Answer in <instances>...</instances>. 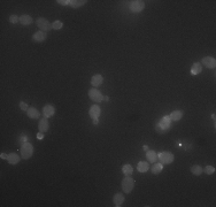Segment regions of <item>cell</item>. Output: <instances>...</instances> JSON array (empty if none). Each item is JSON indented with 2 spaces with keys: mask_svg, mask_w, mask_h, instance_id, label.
<instances>
[{
  "mask_svg": "<svg viewBox=\"0 0 216 207\" xmlns=\"http://www.w3.org/2000/svg\"><path fill=\"white\" fill-rule=\"evenodd\" d=\"M170 122H171V120H170L169 116H163V118L160 120L159 123H156L155 130L159 132V134H165L170 128Z\"/></svg>",
  "mask_w": 216,
  "mask_h": 207,
  "instance_id": "1",
  "label": "cell"
},
{
  "mask_svg": "<svg viewBox=\"0 0 216 207\" xmlns=\"http://www.w3.org/2000/svg\"><path fill=\"white\" fill-rule=\"evenodd\" d=\"M33 154V146L31 143H24L23 145L21 146V155H22V158L25 159V160H28L30 159Z\"/></svg>",
  "mask_w": 216,
  "mask_h": 207,
  "instance_id": "2",
  "label": "cell"
},
{
  "mask_svg": "<svg viewBox=\"0 0 216 207\" xmlns=\"http://www.w3.org/2000/svg\"><path fill=\"white\" fill-rule=\"evenodd\" d=\"M133 186H135V179L129 176H125L122 181V190L123 192L125 193H130L133 190Z\"/></svg>",
  "mask_w": 216,
  "mask_h": 207,
  "instance_id": "3",
  "label": "cell"
},
{
  "mask_svg": "<svg viewBox=\"0 0 216 207\" xmlns=\"http://www.w3.org/2000/svg\"><path fill=\"white\" fill-rule=\"evenodd\" d=\"M174 154L170 153V152H160L158 153V160L161 161V164H165V165H169L174 161Z\"/></svg>",
  "mask_w": 216,
  "mask_h": 207,
  "instance_id": "4",
  "label": "cell"
},
{
  "mask_svg": "<svg viewBox=\"0 0 216 207\" xmlns=\"http://www.w3.org/2000/svg\"><path fill=\"white\" fill-rule=\"evenodd\" d=\"M89 97L93 103H101L103 100V94L95 88L89 90Z\"/></svg>",
  "mask_w": 216,
  "mask_h": 207,
  "instance_id": "5",
  "label": "cell"
},
{
  "mask_svg": "<svg viewBox=\"0 0 216 207\" xmlns=\"http://www.w3.org/2000/svg\"><path fill=\"white\" fill-rule=\"evenodd\" d=\"M36 24H37V27L40 29V31H50L52 29V24L47 21L46 19H44V17H38L36 20Z\"/></svg>",
  "mask_w": 216,
  "mask_h": 207,
  "instance_id": "6",
  "label": "cell"
},
{
  "mask_svg": "<svg viewBox=\"0 0 216 207\" xmlns=\"http://www.w3.org/2000/svg\"><path fill=\"white\" fill-rule=\"evenodd\" d=\"M144 7H145V4L141 0H133L130 2V10L132 13H140L144 9Z\"/></svg>",
  "mask_w": 216,
  "mask_h": 207,
  "instance_id": "7",
  "label": "cell"
},
{
  "mask_svg": "<svg viewBox=\"0 0 216 207\" xmlns=\"http://www.w3.org/2000/svg\"><path fill=\"white\" fill-rule=\"evenodd\" d=\"M202 66L207 67V68H215L216 67V60L213 57H205L201 60Z\"/></svg>",
  "mask_w": 216,
  "mask_h": 207,
  "instance_id": "8",
  "label": "cell"
},
{
  "mask_svg": "<svg viewBox=\"0 0 216 207\" xmlns=\"http://www.w3.org/2000/svg\"><path fill=\"white\" fill-rule=\"evenodd\" d=\"M43 114H44V118H51L55 114V108L52 105H45L43 107Z\"/></svg>",
  "mask_w": 216,
  "mask_h": 207,
  "instance_id": "9",
  "label": "cell"
},
{
  "mask_svg": "<svg viewBox=\"0 0 216 207\" xmlns=\"http://www.w3.org/2000/svg\"><path fill=\"white\" fill-rule=\"evenodd\" d=\"M89 114L93 120L99 119L100 114H101V109H100V107H99L98 105H93V106H91V108H90L89 111Z\"/></svg>",
  "mask_w": 216,
  "mask_h": 207,
  "instance_id": "10",
  "label": "cell"
},
{
  "mask_svg": "<svg viewBox=\"0 0 216 207\" xmlns=\"http://www.w3.org/2000/svg\"><path fill=\"white\" fill-rule=\"evenodd\" d=\"M47 38V33L45 31H37L32 35V39L33 42H37V43H42L44 40H46Z\"/></svg>",
  "mask_w": 216,
  "mask_h": 207,
  "instance_id": "11",
  "label": "cell"
},
{
  "mask_svg": "<svg viewBox=\"0 0 216 207\" xmlns=\"http://www.w3.org/2000/svg\"><path fill=\"white\" fill-rule=\"evenodd\" d=\"M48 128H50V123H48V120L47 118H43L39 123H38V129H39V131L40 132H46L48 130Z\"/></svg>",
  "mask_w": 216,
  "mask_h": 207,
  "instance_id": "12",
  "label": "cell"
},
{
  "mask_svg": "<svg viewBox=\"0 0 216 207\" xmlns=\"http://www.w3.org/2000/svg\"><path fill=\"white\" fill-rule=\"evenodd\" d=\"M103 82V77L100 74H95V75L92 76V78H91V85H93L94 88H97V86H100V85L102 84Z\"/></svg>",
  "mask_w": 216,
  "mask_h": 207,
  "instance_id": "13",
  "label": "cell"
},
{
  "mask_svg": "<svg viewBox=\"0 0 216 207\" xmlns=\"http://www.w3.org/2000/svg\"><path fill=\"white\" fill-rule=\"evenodd\" d=\"M124 196H123V193H115L114 194V198H113V201H114V205L116 207H120L122 206V204L124 202Z\"/></svg>",
  "mask_w": 216,
  "mask_h": 207,
  "instance_id": "14",
  "label": "cell"
},
{
  "mask_svg": "<svg viewBox=\"0 0 216 207\" xmlns=\"http://www.w3.org/2000/svg\"><path fill=\"white\" fill-rule=\"evenodd\" d=\"M7 161L9 162L10 165H16L20 162V156L17 153H9L7 156Z\"/></svg>",
  "mask_w": 216,
  "mask_h": 207,
  "instance_id": "15",
  "label": "cell"
},
{
  "mask_svg": "<svg viewBox=\"0 0 216 207\" xmlns=\"http://www.w3.org/2000/svg\"><path fill=\"white\" fill-rule=\"evenodd\" d=\"M27 115H28L30 119H38L40 116V113L38 112L37 108H35V107H29V109L27 111Z\"/></svg>",
  "mask_w": 216,
  "mask_h": 207,
  "instance_id": "16",
  "label": "cell"
},
{
  "mask_svg": "<svg viewBox=\"0 0 216 207\" xmlns=\"http://www.w3.org/2000/svg\"><path fill=\"white\" fill-rule=\"evenodd\" d=\"M146 159L148 160V162L155 164V161L158 160V153H155L154 151H147L146 152Z\"/></svg>",
  "mask_w": 216,
  "mask_h": 207,
  "instance_id": "17",
  "label": "cell"
},
{
  "mask_svg": "<svg viewBox=\"0 0 216 207\" xmlns=\"http://www.w3.org/2000/svg\"><path fill=\"white\" fill-rule=\"evenodd\" d=\"M202 70V65L200 62H194L193 63V66L191 67V74L192 75H198V74H200Z\"/></svg>",
  "mask_w": 216,
  "mask_h": 207,
  "instance_id": "18",
  "label": "cell"
},
{
  "mask_svg": "<svg viewBox=\"0 0 216 207\" xmlns=\"http://www.w3.org/2000/svg\"><path fill=\"white\" fill-rule=\"evenodd\" d=\"M137 169H138L139 173H146L147 170L150 169L148 162H146V161H140V162H138V165H137Z\"/></svg>",
  "mask_w": 216,
  "mask_h": 207,
  "instance_id": "19",
  "label": "cell"
},
{
  "mask_svg": "<svg viewBox=\"0 0 216 207\" xmlns=\"http://www.w3.org/2000/svg\"><path fill=\"white\" fill-rule=\"evenodd\" d=\"M33 22L32 17L30 16V15H22L21 17H20V23L23 24V25H29V24H31Z\"/></svg>",
  "mask_w": 216,
  "mask_h": 207,
  "instance_id": "20",
  "label": "cell"
},
{
  "mask_svg": "<svg viewBox=\"0 0 216 207\" xmlns=\"http://www.w3.org/2000/svg\"><path fill=\"white\" fill-rule=\"evenodd\" d=\"M183 116V112L182 111H174L173 113H170L169 118L171 121H179Z\"/></svg>",
  "mask_w": 216,
  "mask_h": 207,
  "instance_id": "21",
  "label": "cell"
},
{
  "mask_svg": "<svg viewBox=\"0 0 216 207\" xmlns=\"http://www.w3.org/2000/svg\"><path fill=\"white\" fill-rule=\"evenodd\" d=\"M163 169V165L162 164H153V167H152V173L154 175L160 174Z\"/></svg>",
  "mask_w": 216,
  "mask_h": 207,
  "instance_id": "22",
  "label": "cell"
},
{
  "mask_svg": "<svg viewBox=\"0 0 216 207\" xmlns=\"http://www.w3.org/2000/svg\"><path fill=\"white\" fill-rule=\"evenodd\" d=\"M202 171H203V169L199 165H194L191 167V173L193 175H196V176H200L202 174Z\"/></svg>",
  "mask_w": 216,
  "mask_h": 207,
  "instance_id": "23",
  "label": "cell"
},
{
  "mask_svg": "<svg viewBox=\"0 0 216 207\" xmlns=\"http://www.w3.org/2000/svg\"><path fill=\"white\" fill-rule=\"evenodd\" d=\"M85 2H86V0H70V6L73 8H78V7L85 5Z\"/></svg>",
  "mask_w": 216,
  "mask_h": 207,
  "instance_id": "24",
  "label": "cell"
},
{
  "mask_svg": "<svg viewBox=\"0 0 216 207\" xmlns=\"http://www.w3.org/2000/svg\"><path fill=\"white\" fill-rule=\"evenodd\" d=\"M122 171H123V174L125 175V176H129V175L132 174V171H133V168H132L131 165H124L122 167Z\"/></svg>",
  "mask_w": 216,
  "mask_h": 207,
  "instance_id": "25",
  "label": "cell"
},
{
  "mask_svg": "<svg viewBox=\"0 0 216 207\" xmlns=\"http://www.w3.org/2000/svg\"><path fill=\"white\" fill-rule=\"evenodd\" d=\"M62 27H63V23L60 20H57L52 23V29H54V30H60V29H62Z\"/></svg>",
  "mask_w": 216,
  "mask_h": 207,
  "instance_id": "26",
  "label": "cell"
},
{
  "mask_svg": "<svg viewBox=\"0 0 216 207\" xmlns=\"http://www.w3.org/2000/svg\"><path fill=\"white\" fill-rule=\"evenodd\" d=\"M203 171H205L207 175H211V174H214V171H215V168H214L213 166H207L206 168L203 169Z\"/></svg>",
  "mask_w": 216,
  "mask_h": 207,
  "instance_id": "27",
  "label": "cell"
},
{
  "mask_svg": "<svg viewBox=\"0 0 216 207\" xmlns=\"http://www.w3.org/2000/svg\"><path fill=\"white\" fill-rule=\"evenodd\" d=\"M9 22L13 24H16L17 22H20V17L17 15H10L9 16Z\"/></svg>",
  "mask_w": 216,
  "mask_h": 207,
  "instance_id": "28",
  "label": "cell"
},
{
  "mask_svg": "<svg viewBox=\"0 0 216 207\" xmlns=\"http://www.w3.org/2000/svg\"><path fill=\"white\" fill-rule=\"evenodd\" d=\"M20 108L22 109V111H24V112H27V111L29 109L28 104H25L24 101H21V103H20Z\"/></svg>",
  "mask_w": 216,
  "mask_h": 207,
  "instance_id": "29",
  "label": "cell"
},
{
  "mask_svg": "<svg viewBox=\"0 0 216 207\" xmlns=\"http://www.w3.org/2000/svg\"><path fill=\"white\" fill-rule=\"evenodd\" d=\"M57 2H59L60 5H63V6L70 5V0H58Z\"/></svg>",
  "mask_w": 216,
  "mask_h": 207,
  "instance_id": "30",
  "label": "cell"
},
{
  "mask_svg": "<svg viewBox=\"0 0 216 207\" xmlns=\"http://www.w3.org/2000/svg\"><path fill=\"white\" fill-rule=\"evenodd\" d=\"M37 138H38V139H43V138H44V132L39 131V134L37 135Z\"/></svg>",
  "mask_w": 216,
  "mask_h": 207,
  "instance_id": "31",
  "label": "cell"
},
{
  "mask_svg": "<svg viewBox=\"0 0 216 207\" xmlns=\"http://www.w3.org/2000/svg\"><path fill=\"white\" fill-rule=\"evenodd\" d=\"M7 156H8V154H5V153H1V154H0V158L4 159V160H7Z\"/></svg>",
  "mask_w": 216,
  "mask_h": 207,
  "instance_id": "32",
  "label": "cell"
},
{
  "mask_svg": "<svg viewBox=\"0 0 216 207\" xmlns=\"http://www.w3.org/2000/svg\"><path fill=\"white\" fill-rule=\"evenodd\" d=\"M98 123H99L98 119H95V120H93V124H98Z\"/></svg>",
  "mask_w": 216,
  "mask_h": 207,
  "instance_id": "33",
  "label": "cell"
},
{
  "mask_svg": "<svg viewBox=\"0 0 216 207\" xmlns=\"http://www.w3.org/2000/svg\"><path fill=\"white\" fill-rule=\"evenodd\" d=\"M144 150H145V151L148 150V146H147V145H144Z\"/></svg>",
  "mask_w": 216,
  "mask_h": 207,
  "instance_id": "34",
  "label": "cell"
},
{
  "mask_svg": "<svg viewBox=\"0 0 216 207\" xmlns=\"http://www.w3.org/2000/svg\"><path fill=\"white\" fill-rule=\"evenodd\" d=\"M103 100H107V101H108V100H109V98H108V97H103Z\"/></svg>",
  "mask_w": 216,
  "mask_h": 207,
  "instance_id": "35",
  "label": "cell"
}]
</instances>
